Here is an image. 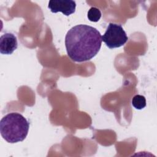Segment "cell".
<instances>
[{"label":"cell","mask_w":157,"mask_h":157,"mask_svg":"<svg viewBox=\"0 0 157 157\" xmlns=\"http://www.w3.org/2000/svg\"><path fill=\"white\" fill-rule=\"evenodd\" d=\"M102 41V36L96 28L82 24L74 26L65 37L67 55L75 62L89 61L100 50Z\"/></svg>","instance_id":"obj_1"},{"label":"cell","mask_w":157,"mask_h":157,"mask_svg":"<svg viewBox=\"0 0 157 157\" xmlns=\"http://www.w3.org/2000/svg\"><path fill=\"white\" fill-rule=\"evenodd\" d=\"M29 123L21 114L12 112L5 115L0 121V132L9 143L21 142L26 137Z\"/></svg>","instance_id":"obj_2"},{"label":"cell","mask_w":157,"mask_h":157,"mask_svg":"<svg viewBox=\"0 0 157 157\" xmlns=\"http://www.w3.org/2000/svg\"><path fill=\"white\" fill-rule=\"evenodd\" d=\"M128 37L122 26L119 24L110 23L102 36V40L109 48H118L124 45Z\"/></svg>","instance_id":"obj_3"},{"label":"cell","mask_w":157,"mask_h":157,"mask_svg":"<svg viewBox=\"0 0 157 157\" xmlns=\"http://www.w3.org/2000/svg\"><path fill=\"white\" fill-rule=\"evenodd\" d=\"M75 7V2L72 0H50L48 5V8L52 13L59 12L66 16L74 13Z\"/></svg>","instance_id":"obj_4"},{"label":"cell","mask_w":157,"mask_h":157,"mask_svg":"<svg viewBox=\"0 0 157 157\" xmlns=\"http://www.w3.org/2000/svg\"><path fill=\"white\" fill-rule=\"evenodd\" d=\"M18 47L17 37L12 33H6L0 38V52L4 55L12 54Z\"/></svg>","instance_id":"obj_5"},{"label":"cell","mask_w":157,"mask_h":157,"mask_svg":"<svg viewBox=\"0 0 157 157\" xmlns=\"http://www.w3.org/2000/svg\"><path fill=\"white\" fill-rule=\"evenodd\" d=\"M131 102L132 106L137 110L143 109L146 106V99L142 95H135L132 98Z\"/></svg>","instance_id":"obj_6"},{"label":"cell","mask_w":157,"mask_h":157,"mask_svg":"<svg viewBox=\"0 0 157 157\" xmlns=\"http://www.w3.org/2000/svg\"><path fill=\"white\" fill-rule=\"evenodd\" d=\"M87 17L90 21L93 22H97L100 20L101 17V12L99 9L92 7L88 10Z\"/></svg>","instance_id":"obj_7"}]
</instances>
